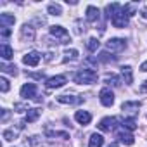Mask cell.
<instances>
[{
  "label": "cell",
  "instance_id": "1",
  "mask_svg": "<svg viewBox=\"0 0 147 147\" xmlns=\"http://www.w3.org/2000/svg\"><path fill=\"white\" fill-rule=\"evenodd\" d=\"M97 73L94 69H82L78 73H75V76H73V80H75V83L78 85H90V83H95L97 82Z\"/></svg>",
  "mask_w": 147,
  "mask_h": 147
},
{
  "label": "cell",
  "instance_id": "2",
  "mask_svg": "<svg viewBox=\"0 0 147 147\" xmlns=\"http://www.w3.org/2000/svg\"><path fill=\"white\" fill-rule=\"evenodd\" d=\"M128 14L125 12V7H121L113 18H111V23H113V26L114 28H126L128 26Z\"/></svg>",
  "mask_w": 147,
  "mask_h": 147
},
{
  "label": "cell",
  "instance_id": "3",
  "mask_svg": "<svg viewBox=\"0 0 147 147\" xmlns=\"http://www.w3.org/2000/svg\"><path fill=\"white\" fill-rule=\"evenodd\" d=\"M50 35H52L54 38H57L59 43H67V42H71L67 30L62 28V26H50Z\"/></svg>",
  "mask_w": 147,
  "mask_h": 147
},
{
  "label": "cell",
  "instance_id": "4",
  "mask_svg": "<svg viewBox=\"0 0 147 147\" xmlns=\"http://www.w3.org/2000/svg\"><path fill=\"white\" fill-rule=\"evenodd\" d=\"M36 85L35 83H24L23 87H21V97L23 99H26V100H31V99H36L38 102L42 100L40 97H36Z\"/></svg>",
  "mask_w": 147,
  "mask_h": 147
},
{
  "label": "cell",
  "instance_id": "5",
  "mask_svg": "<svg viewBox=\"0 0 147 147\" xmlns=\"http://www.w3.org/2000/svg\"><path fill=\"white\" fill-rule=\"evenodd\" d=\"M106 49L111 52H121L126 49V40L125 38H111L106 42Z\"/></svg>",
  "mask_w": 147,
  "mask_h": 147
},
{
  "label": "cell",
  "instance_id": "6",
  "mask_svg": "<svg viewBox=\"0 0 147 147\" xmlns=\"http://www.w3.org/2000/svg\"><path fill=\"white\" fill-rule=\"evenodd\" d=\"M66 82H67V78H66L64 75H59V76H52V78H49L45 85H47L49 90H54V88H61V87H64Z\"/></svg>",
  "mask_w": 147,
  "mask_h": 147
},
{
  "label": "cell",
  "instance_id": "7",
  "mask_svg": "<svg viewBox=\"0 0 147 147\" xmlns=\"http://www.w3.org/2000/svg\"><path fill=\"white\" fill-rule=\"evenodd\" d=\"M99 99H100L102 106H106V107H111L114 104V94H113L111 88H102L100 94H99Z\"/></svg>",
  "mask_w": 147,
  "mask_h": 147
},
{
  "label": "cell",
  "instance_id": "8",
  "mask_svg": "<svg viewBox=\"0 0 147 147\" xmlns=\"http://www.w3.org/2000/svg\"><path fill=\"white\" fill-rule=\"evenodd\" d=\"M116 123H118V118L107 116V118L100 119V123H99L97 126H99V130H102V131H113V130L116 128Z\"/></svg>",
  "mask_w": 147,
  "mask_h": 147
},
{
  "label": "cell",
  "instance_id": "9",
  "mask_svg": "<svg viewBox=\"0 0 147 147\" xmlns=\"http://www.w3.org/2000/svg\"><path fill=\"white\" fill-rule=\"evenodd\" d=\"M40 59H42V55L38 54V52H28L24 57H23V62L26 64V66H31V67H35V66H38L40 64Z\"/></svg>",
  "mask_w": 147,
  "mask_h": 147
},
{
  "label": "cell",
  "instance_id": "10",
  "mask_svg": "<svg viewBox=\"0 0 147 147\" xmlns=\"http://www.w3.org/2000/svg\"><path fill=\"white\" fill-rule=\"evenodd\" d=\"M116 137H118V138H119V142H121V144H125V145H133V142H135L133 135H131L130 131H126L125 128H119V130L116 131Z\"/></svg>",
  "mask_w": 147,
  "mask_h": 147
},
{
  "label": "cell",
  "instance_id": "11",
  "mask_svg": "<svg viewBox=\"0 0 147 147\" xmlns=\"http://www.w3.org/2000/svg\"><path fill=\"white\" fill-rule=\"evenodd\" d=\"M121 109H123V113H125V114H130V116L133 118V116L138 113L140 104H138V102H131V100H128V102H123Z\"/></svg>",
  "mask_w": 147,
  "mask_h": 147
},
{
  "label": "cell",
  "instance_id": "12",
  "mask_svg": "<svg viewBox=\"0 0 147 147\" xmlns=\"http://www.w3.org/2000/svg\"><path fill=\"white\" fill-rule=\"evenodd\" d=\"M21 38L24 42H33V38H35V28L30 26V24H24L21 28Z\"/></svg>",
  "mask_w": 147,
  "mask_h": 147
},
{
  "label": "cell",
  "instance_id": "13",
  "mask_svg": "<svg viewBox=\"0 0 147 147\" xmlns=\"http://www.w3.org/2000/svg\"><path fill=\"white\" fill-rule=\"evenodd\" d=\"M75 119L80 123V125H88L90 121H92V114L88 113V111H76L75 113Z\"/></svg>",
  "mask_w": 147,
  "mask_h": 147
},
{
  "label": "cell",
  "instance_id": "14",
  "mask_svg": "<svg viewBox=\"0 0 147 147\" xmlns=\"http://www.w3.org/2000/svg\"><path fill=\"white\" fill-rule=\"evenodd\" d=\"M99 18H100V11L94 5H88L87 7V21L88 23H97Z\"/></svg>",
  "mask_w": 147,
  "mask_h": 147
},
{
  "label": "cell",
  "instance_id": "15",
  "mask_svg": "<svg viewBox=\"0 0 147 147\" xmlns=\"http://www.w3.org/2000/svg\"><path fill=\"white\" fill-rule=\"evenodd\" d=\"M83 99L82 97H75V95H57V102L61 104H80Z\"/></svg>",
  "mask_w": 147,
  "mask_h": 147
},
{
  "label": "cell",
  "instance_id": "16",
  "mask_svg": "<svg viewBox=\"0 0 147 147\" xmlns=\"http://www.w3.org/2000/svg\"><path fill=\"white\" fill-rule=\"evenodd\" d=\"M104 145V137L100 133H92L88 140V147H102Z\"/></svg>",
  "mask_w": 147,
  "mask_h": 147
},
{
  "label": "cell",
  "instance_id": "17",
  "mask_svg": "<svg viewBox=\"0 0 147 147\" xmlns=\"http://www.w3.org/2000/svg\"><path fill=\"white\" fill-rule=\"evenodd\" d=\"M40 114H42V111H40L38 107L28 109V113H26V121H28V123H35V121L40 118Z\"/></svg>",
  "mask_w": 147,
  "mask_h": 147
},
{
  "label": "cell",
  "instance_id": "18",
  "mask_svg": "<svg viewBox=\"0 0 147 147\" xmlns=\"http://www.w3.org/2000/svg\"><path fill=\"white\" fill-rule=\"evenodd\" d=\"M16 23V18L11 16V14H0V24L2 28H7V26H12Z\"/></svg>",
  "mask_w": 147,
  "mask_h": 147
},
{
  "label": "cell",
  "instance_id": "19",
  "mask_svg": "<svg viewBox=\"0 0 147 147\" xmlns=\"http://www.w3.org/2000/svg\"><path fill=\"white\" fill-rule=\"evenodd\" d=\"M121 76L125 78V83H126V85H131L133 75H131V67H130V66H123V67H121Z\"/></svg>",
  "mask_w": 147,
  "mask_h": 147
},
{
  "label": "cell",
  "instance_id": "20",
  "mask_svg": "<svg viewBox=\"0 0 147 147\" xmlns=\"http://www.w3.org/2000/svg\"><path fill=\"white\" fill-rule=\"evenodd\" d=\"M0 55H2V59L9 61V59H12L14 52H12V49H11L7 43H2V47H0Z\"/></svg>",
  "mask_w": 147,
  "mask_h": 147
},
{
  "label": "cell",
  "instance_id": "21",
  "mask_svg": "<svg viewBox=\"0 0 147 147\" xmlns=\"http://www.w3.org/2000/svg\"><path fill=\"white\" fill-rule=\"evenodd\" d=\"M121 7H123L121 4H109V5H106V16H107V19H111Z\"/></svg>",
  "mask_w": 147,
  "mask_h": 147
},
{
  "label": "cell",
  "instance_id": "22",
  "mask_svg": "<svg viewBox=\"0 0 147 147\" xmlns=\"http://www.w3.org/2000/svg\"><path fill=\"white\" fill-rule=\"evenodd\" d=\"M121 126H123L125 130L133 131V130L137 128V123H135V119H133V118H126V119H121Z\"/></svg>",
  "mask_w": 147,
  "mask_h": 147
},
{
  "label": "cell",
  "instance_id": "23",
  "mask_svg": "<svg viewBox=\"0 0 147 147\" xmlns=\"http://www.w3.org/2000/svg\"><path fill=\"white\" fill-rule=\"evenodd\" d=\"M64 55H66V57H64V62H67V61H75V59H78L80 54H78L76 49H67V50L64 52Z\"/></svg>",
  "mask_w": 147,
  "mask_h": 147
},
{
  "label": "cell",
  "instance_id": "24",
  "mask_svg": "<svg viewBox=\"0 0 147 147\" xmlns=\"http://www.w3.org/2000/svg\"><path fill=\"white\" fill-rule=\"evenodd\" d=\"M104 82L109 83V85H113V87H119V85H121V80H119L116 75H106Z\"/></svg>",
  "mask_w": 147,
  "mask_h": 147
},
{
  "label": "cell",
  "instance_id": "25",
  "mask_svg": "<svg viewBox=\"0 0 147 147\" xmlns=\"http://www.w3.org/2000/svg\"><path fill=\"white\" fill-rule=\"evenodd\" d=\"M99 47H100V42H99L97 38H88V42H87V49H88L90 52H97Z\"/></svg>",
  "mask_w": 147,
  "mask_h": 147
},
{
  "label": "cell",
  "instance_id": "26",
  "mask_svg": "<svg viewBox=\"0 0 147 147\" xmlns=\"http://www.w3.org/2000/svg\"><path fill=\"white\" fill-rule=\"evenodd\" d=\"M47 11H49V14H52V16H61V14H62V9H61L59 4H50V5L47 7Z\"/></svg>",
  "mask_w": 147,
  "mask_h": 147
},
{
  "label": "cell",
  "instance_id": "27",
  "mask_svg": "<svg viewBox=\"0 0 147 147\" xmlns=\"http://www.w3.org/2000/svg\"><path fill=\"white\" fill-rule=\"evenodd\" d=\"M99 61H102V62L116 61V55H109V52H100V54H99Z\"/></svg>",
  "mask_w": 147,
  "mask_h": 147
},
{
  "label": "cell",
  "instance_id": "28",
  "mask_svg": "<svg viewBox=\"0 0 147 147\" xmlns=\"http://www.w3.org/2000/svg\"><path fill=\"white\" fill-rule=\"evenodd\" d=\"M16 138V131L14 130H5L4 131V140L5 142H11V140H14Z\"/></svg>",
  "mask_w": 147,
  "mask_h": 147
},
{
  "label": "cell",
  "instance_id": "29",
  "mask_svg": "<svg viewBox=\"0 0 147 147\" xmlns=\"http://www.w3.org/2000/svg\"><path fill=\"white\" fill-rule=\"evenodd\" d=\"M0 90H2L4 94H5V92H9V82H7V78H5V76L0 78Z\"/></svg>",
  "mask_w": 147,
  "mask_h": 147
},
{
  "label": "cell",
  "instance_id": "30",
  "mask_svg": "<svg viewBox=\"0 0 147 147\" xmlns=\"http://www.w3.org/2000/svg\"><path fill=\"white\" fill-rule=\"evenodd\" d=\"M49 137H61V138H69V135L66 131H47Z\"/></svg>",
  "mask_w": 147,
  "mask_h": 147
},
{
  "label": "cell",
  "instance_id": "31",
  "mask_svg": "<svg viewBox=\"0 0 147 147\" xmlns=\"http://www.w3.org/2000/svg\"><path fill=\"white\" fill-rule=\"evenodd\" d=\"M2 71L4 73H9V75H18L16 66H5V64H2Z\"/></svg>",
  "mask_w": 147,
  "mask_h": 147
},
{
  "label": "cell",
  "instance_id": "32",
  "mask_svg": "<svg viewBox=\"0 0 147 147\" xmlns=\"http://www.w3.org/2000/svg\"><path fill=\"white\" fill-rule=\"evenodd\" d=\"M38 140H40L38 137H30V140H26L24 144H26V147H35L38 144Z\"/></svg>",
  "mask_w": 147,
  "mask_h": 147
},
{
  "label": "cell",
  "instance_id": "33",
  "mask_svg": "<svg viewBox=\"0 0 147 147\" xmlns=\"http://www.w3.org/2000/svg\"><path fill=\"white\" fill-rule=\"evenodd\" d=\"M28 76H31V78H36V80H42V78H43V75H42V73H30Z\"/></svg>",
  "mask_w": 147,
  "mask_h": 147
},
{
  "label": "cell",
  "instance_id": "34",
  "mask_svg": "<svg viewBox=\"0 0 147 147\" xmlns=\"http://www.w3.org/2000/svg\"><path fill=\"white\" fill-rule=\"evenodd\" d=\"M14 109H18V111L26 109V111H28V104H16V106H14Z\"/></svg>",
  "mask_w": 147,
  "mask_h": 147
},
{
  "label": "cell",
  "instance_id": "35",
  "mask_svg": "<svg viewBox=\"0 0 147 147\" xmlns=\"http://www.w3.org/2000/svg\"><path fill=\"white\" fill-rule=\"evenodd\" d=\"M9 35H11V30H9V28H2V36H4V38H7Z\"/></svg>",
  "mask_w": 147,
  "mask_h": 147
},
{
  "label": "cell",
  "instance_id": "36",
  "mask_svg": "<svg viewBox=\"0 0 147 147\" xmlns=\"http://www.w3.org/2000/svg\"><path fill=\"white\" fill-rule=\"evenodd\" d=\"M7 118H9V111L2 109V121H7Z\"/></svg>",
  "mask_w": 147,
  "mask_h": 147
},
{
  "label": "cell",
  "instance_id": "37",
  "mask_svg": "<svg viewBox=\"0 0 147 147\" xmlns=\"http://www.w3.org/2000/svg\"><path fill=\"white\" fill-rule=\"evenodd\" d=\"M140 16H142L144 19H147V5H145V7H144L142 11H140Z\"/></svg>",
  "mask_w": 147,
  "mask_h": 147
},
{
  "label": "cell",
  "instance_id": "38",
  "mask_svg": "<svg viewBox=\"0 0 147 147\" xmlns=\"http://www.w3.org/2000/svg\"><path fill=\"white\" fill-rule=\"evenodd\" d=\"M140 92H144V94L147 92V80H145V82L142 83V87H140Z\"/></svg>",
  "mask_w": 147,
  "mask_h": 147
},
{
  "label": "cell",
  "instance_id": "39",
  "mask_svg": "<svg viewBox=\"0 0 147 147\" xmlns=\"http://www.w3.org/2000/svg\"><path fill=\"white\" fill-rule=\"evenodd\" d=\"M140 71H147V61H145V62H142V66H140Z\"/></svg>",
  "mask_w": 147,
  "mask_h": 147
},
{
  "label": "cell",
  "instance_id": "40",
  "mask_svg": "<svg viewBox=\"0 0 147 147\" xmlns=\"http://www.w3.org/2000/svg\"><path fill=\"white\" fill-rule=\"evenodd\" d=\"M109 147H119V145H118V144H116V142H114V144H111V145H109Z\"/></svg>",
  "mask_w": 147,
  "mask_h": 147
}]
</instances>
